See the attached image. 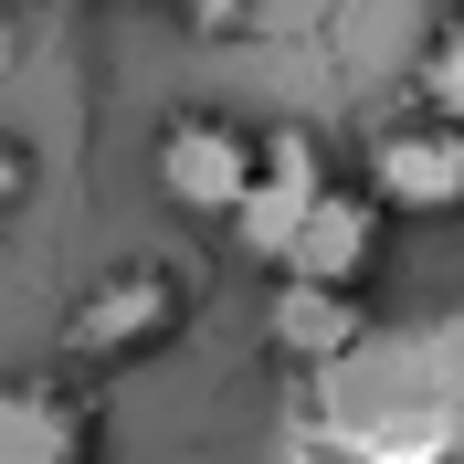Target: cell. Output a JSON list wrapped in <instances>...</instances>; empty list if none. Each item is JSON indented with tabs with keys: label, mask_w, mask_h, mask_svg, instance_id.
<instances>
[{
	"label": "cell",
	"mask_w": 464,
	"mask_h": 464,
	"mask_svg": "<svg viewBox=\"0 0 464 464\" xmlns=\"http://www.w3.org/2000/svg\"><path fill=\"white\" fill-rule=\"evenodd\" d=\"M317 433L338 464H464V317L454 327H370L338 370H317Z\"/></svg>",
	"instance_id": "1"
},
{
	"label": "cell",
	"mask_w": 464,
	"mask_h": 464,
	"mask_svg": "<svg viewBox=\"0 0 464 464\" xmlns=\"http://www.w3.org/2000/svg\"><path fill=\"white\" fill-rule=\"evenodd\" d=\"M179 327H190V275L179 264H106L95 285L63 295L53 317V359L63 370H127V359H148V348H169Z\"/></svg>",
	"instance_id": "2"
},
{
	"label": "cell",
	"mask_w": 464,
	"mask_h": 464,
	"mask_svg": "<svg viewBox=\"0 0 464 464\" xmlns=\"http://www.w3.org/2000/svg\"><path fill=\"white\" fill-rule=\"evenodd\" d=\"M380 222H454L464 211V127L443 116H391L370 148H359V179H348Z\"/></svg>",
	"instance_id": "3"
},
{
	"label": "cell",
	"mask_w": 464,
	"mask_h": 464,
	"mask_svg": "<svg viewBox=\"0 0 464 464\" xmlns=\"http://www.w3.org/2000/svg\"><path fill=\"white\" fill-rule=\"evenodd\" d=\"M148 179L159 201L190 211V222H232L243 179H254V127H232L222 106H179L159 138H148Z\"/></svg>",
	"instance_id": "4"
},
{
	"label": "cell",
	"mask_w": 464,
	"mask_h": 464,
	"mask_svg": "<svg viewBox=\"0 0 464 464\" xmlns=\"http://www.w3.org/2000/svg\"><path fill=\"white\" fill-rule=\"evenodd\" d=\"M327 179H338V169H327V148L306 138V127H264V138H254V179H243V201H232L222 232H232L254 264H275V254H285V232L317 211Z\"/></svg>",
	"instance_id": "5"
},
{
	"label": "cell",
	"mask_w": 464,
	"mask_h": 464,
	"mask_svg": "<svg viewBox=\"0 0 464 464\" xmlns=\"http://www.w3.org/2000/svg\"><path fill=\"white\" fill-rule=\"evenodd\" d=\"M380 211L348 190V179H327L317 190V211L285 232V254H275V285H327V295H370V275H380Z\"/></svg>",
	"instance_id": "6"
},
{
	"label": "cell",
	"mask_w": 464,
	"mask_h": 464,
	"mask_svg": "<svg viewBox=\"0 0 464 464\" xmlns=\"http://www.w3.org/2000/svg\"><path fill=\"white\" fill-rule=\"evenodd\" d=\"M0 464H95V401L53 370L0 380Z\"/></svg>",
	"instance_id": "7"
},
{
	"label": "cell",
	"mask_w": 464,
	"mask_h": 464,
	"mask_svg": "<svg viewBox=\"0 0 464 464\" xmlns=\"http://www.w3.org/2000/svg\"><path fill=\"white\" fill-rule=\"evenodd\" d=\"M264 338L285 348L295 370H338L348 348L370 338V295H327V285H275V317Z\"/></svg>",
	"instance_id": "8"
},
{
	"label": "cell",
	"mask_w": 464,
	"mask_h": 464,
	"mask_svg": "<svg viewBox=\"0 0 464 464\" xmlns=\"http://www.w3.org/2000/svg\"><path fill=\"white\" fill-rule=\"evenodd\" d=\"M411 116H443L464 127V0L422 32V53H411Z\"/></svg>",
	"instance_id": "9"
},
{
	"label": "cell",
	"mask_w": 464,
	"mask_h": 464,
	"mask_svg": "<svg viewBox=\"0 0 464 464\" xmlns=\"http://www.w3.org/2000/svg\"><path fill=\"white\" fill-rule=\"evenodd\" d=\"M179 22L201 32V43H243L254 32V0H179Z\"/></svg>",
	"instance_id": "10"
},
{
	"label": "cell",
	"mask_w": 464,
	"mask_h": 464,
	"mask_svg": "<svg viewBox=\"0 0 464 464\" xmlns=\"http://www.w3.org/2000/svg\"><path fill=\"white\" fill-rule=\"evenodd\" d=\"M22 201H32V148H22V138H0V222H11Z\"/></svg>",
	"instance_id": "11"
}]
</instances>
